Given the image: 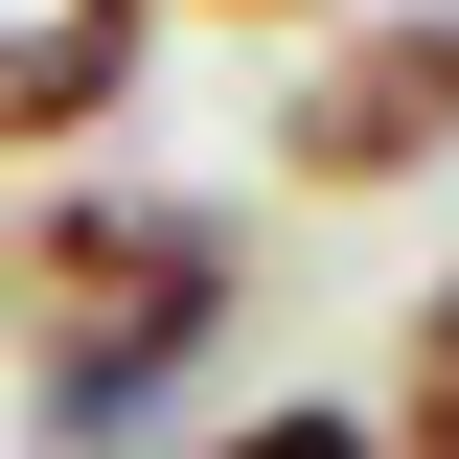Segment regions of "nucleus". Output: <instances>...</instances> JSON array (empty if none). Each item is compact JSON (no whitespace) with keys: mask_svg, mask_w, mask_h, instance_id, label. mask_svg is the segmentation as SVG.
Listing matches in <instances>:
<instances>
[{"mask_svg":"<svg viewBox=\"0 0 459 459\" xmlns=\"http://www.w3.org/2000/svg\"><path fill=\"white\" fill-rule=\"evenodd\" d=\"M230 23H299V0H230Z\"/></svg>","mask_w":459,"mask_h":459,"instance_id":"423d86ee","label":"nucleus"},{"mask_svg":"<svg viewBox=\"0 0 459 459\" xmlns=\"http://www.w3.org/2000/svg\"><path fill=\"white\" fill-rule=\"evenodd\" d=\"M299 184H413L459 138V0H413V23H368V47H322V92L276 115Z\"/></svg>","mask_w":459,"mask_h":459,"instance_id":"f03ea898","label":"nucleus"},{"mask_svg":"<svg viewBox=\"0 0 459 459\" xmlns=\"http://www.w3.org/2000/svg\"><path fill=\"white\" fill-rule=\"evenodd\" d=\"M0 299L47 322V437H138V413L207 368L230 322V207H184V184H47V207L0 230Z\"/></svg>","mask_w":459,"mask_h":459,"instance_id":"f257e3e1","label":"nucleus"},{"mask_svg":"<svg viewBox=\"0 0 459 459\" xmlns=\"http://www.w3.org/2000/svg\"><path fill=\"white\" fill-rule=\"evenodd\" d=\"M161 47V0H0V138H92Z\"/></svg>","mask_w":459,"mask_h":459,"instance_id":"7ed1b4c3","label":"nucleus"},{"mask_svg":"<svg viewBox=\"0 0 459 459\" xmlns=\"http://www.w3.org/2000/svg\"><path fill=\"white\" fill-rule=\"evenodd\" d=\"M368 459H459V276L413 299V368H391V437Z\"/></svg>","mask_w":459,"mask_h":459,"instance_id":"20e7f679","label":"nucleus"},{"mask_svg":"<svg viewBox=\"0 0 459 459\" xmlns=\"http://www.w3.org/2000/svg\"><path fill=\"white\" fill-rule=\"evenodd\" d=\"M207 459H368V413H253V437H207Z\"/></svg>","mask_w":459,"mask_h":459,"instance_id":"39448f33","label":"nucleus"}]
</instances>
